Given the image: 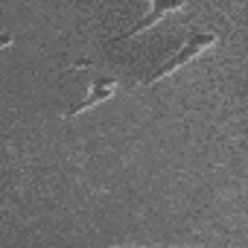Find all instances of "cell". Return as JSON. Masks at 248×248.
<instances>
[{
	"label": "cell",
	"mask_w": 248,
	"mask_h": 248,
	"mask_svg": "<svg viewBox=\"0 0 248 248\" xmlns=\"http://www.w3.org/2000/svg\"><path fill=\"white\" fill-rule=\"evenodd\" d=\"M213 44H216V35H213V32H193V35H190V38H187L175 53H172V56H167V59H164L152 73H149V76H143V79H140V88H149V85L161 82L164 76H170V73L181 70L184 64H190L193 59H199V56H202L204 50H210Z\"/></svg>",
	"instance_id": "obj_1"
},
{
	"label": "cell",
	"mask_w": 248,
	"mask_h": 248,
	"mask_svg": "<svg viewBox=\"0 0 248 248\" xmlns=\"http://www.w3.org/2000/svg\"><path fill=\"white\" fill-rule=\"evenodd\" d=\"M149 15L146 18H140L132 30H126V32H120V35H114L111 38V44H120V41H129V38H135V35H140L143 30H149V27H155L161 18H167L170 12H181L184 9V3L181 0H170V3H164V0H149Z\"/></svg>",
	"instance_id": "obj_2"
},
{
	"label": "cell",
	"mask_w": 248,
	"mask_h": 248,
	"mask_svg": "<svg viewBox=\"0 0 248 248\" xmlns=\"http://www.w3.org/2000/svg\"><path fill=\"white\" fill-rule=\"evenodd\" d=\"M114 91H117V79H111V76L96 79V82L91 85L88 96H85V99H79L76 105H70V108L64 111V117H76V114H82V111H88V108H93V105L105 102V99H111V96H114Z\"/></svg>",
	"instance_id": "obj_3"
},
{
	"label": "cell",
	"mask_w": 248,
	"mask_h": 248,
	"mask_svg": "<svg viewBox=\"0 0 248 248\" xmlns=\"http://www.w3.org/2000/svg\"><path fill=\"white\" fill-rule=\"evenodd\" d=\"M114 248H199V245H114Z\"/></svg>",
	"instance_id": "obj_4"
}]
</instances>
